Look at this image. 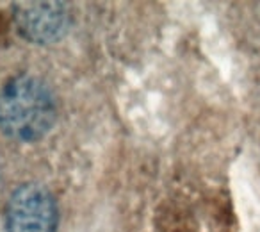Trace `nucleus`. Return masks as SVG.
Segmentation results:
<instances>
[{
    "label": "nucleus",
    "instance_id": "obj_1",
    "mask_svg": "<svg viewBox=\"0 0 260 232\" xmlns=\"http://www.w3.org/2000/svg\"><path fill=\"white\" fill-rule=\"evenodd\" d=\"M55 120L50 90L34 77H16L0 91V127L20 141H34L47 134Z\"/></svg>",
    "mask_w": 260,
    "mask_h": 232
},
{
    "label": "nucleus",
    "instance_id": "obj_2",
    "mask_svg": "<svg viewBox=\"0 0 260 232\" xmlns=\"http://www.w3.org/2000/svg\"><path fill=\"white\" fill-rule=\"evenodd\" d=\"M9 232H55L57 207L40 184H23L11 195L6 211Z\"/></svg>",
    "mask_w": 260,
    "mask_h": 232
},
{
    "label": "nucleus",
    "instance_id": "obj_3",
    "mask_svg": "<svg viewBox=\"0 0 260 232\" xmlns=\"http://www.w3.org/2000/svg\"><path fill=\"white\" fill-rule=\"evenodd\" d=\"M20 23H22L20 27L25 31V34H29L30 38H36L40 41L57 38L59 31L64 27L62 25L61 13L55 11V6L47 4L36 6V9L25 11Z\"/></svg>",
    "mask_w": 260,
    "mask_h": 232
}]
</instances>
